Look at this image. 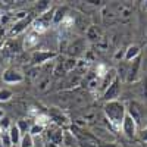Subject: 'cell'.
<instances>
[{
    "label": "cell",
    "mask_w": 147,
    "mask_h": 147,
    "mask_svg": "<svg viewBox=\"0 0 147 147\" xmlns=\"http://www.w3.org/2000/svg\"><path fill=\"white\" fill-rule=\"evenodd\" d=\"M3 118H5V112H3L2 109H0V119H3Z\"/></svg>",
    "instance_id": "30"
},
{
    "label": "cell",
    "mask_w": 147,
    "mask_h": 147,
    "mask_svg": "<svg viewBox=\"0 0 147 147\" xmlns=\"http://www.w3.org/2000/svg\"><path fill=\"white\" fill-rule=\"evenodd\" d=\"M87 37L90 40H93V41H99L100 40V31L97 30V27H90L88 28V31H87Z\"/></svg>",
    "instance_id": "17"
},
{
    "label": "cell",
    "mask_w": 147,
    "mask_h": 147,
    "mask_svg": "<svg viewBox=\"0 0 147 147\" xmlns=\"http://www.w3.org/2000/svg\"><path fill=\"white\" fill-rule=\"evenodd\" d=\"M12 125H10V119L9 118H3V119H0V131H9V128H10Z\"/></svg>",
    "instance_id": "24"
},
{
    "label": "cell",
    "mask_w": 147,
    "mask_h": 147,
    "mask_svg": "<svg viewBox=\"0 0 147 147\" xmlns=\"http://www.w3.org/2000/svg\"><path fill=\"white\" fill-rule=\"evenodd\" d=\"M121 94V81L118 80V77L113 80V82L109 85V87L105 90V94H103V99L107 102H113V100H118V97Z\"/></svg>",
    "instance_id": "2"
},
{
    "label": "cell",
    "mask_w": 147,
    "mask_h": 147,
    "mask_svg": "<svg viewBox=\"0 0 147 147\" xmlns=\"http://www.w3.org/2000/svg\"><path fill=\"white\" fill-rule=\"evenodd\" d=\"M0 143L3 147H12V140L7 131H0Z\"/></svg>",
    "instance_id": "18"
},
{
    "label": "cell",
    "mask_w": 147,
    "mask_h": 147,
    "mask_svg": "<svg viewBox=\"0 0 147 147\" xmlns=\"http://www.w3.org/2000/svg\"><path fill=\"white\" fill-rule=\"evenodd\" d=\"M7 132H9V137H10V140H12V144H19V143H21L22 134H21L18 125H12Z\"/></svg>",
    "instance_id": "13"
},
{
    "label": "cell",
    "mask_w": 147,
    "mask_h": 147,
    "mask_svg": "<svg viewBox=\"0 0 147 147\" xmlns=\"http://www.w3.org/2000/svg\"><path fill=\"white\" fill-rule=\"evenodd\" d=\"M19 147H32V136H31L30 132L22 134V137H21V143H19Z\"/></svg>",
    "instance_id": "15"
},
{
    "label": "cell",
    "mask_w": 147,
    "mask_h": 147,
    "mask_svg": "<svg viewBox=\"0 0 147 147\" xmlns=\"http://www.w3.org/2000/svg\"><path fill=\"white\" fill-rule=\"evenodd\" d=\"M131 13H132V9H131L129 5H119L118 6V15L119 16L128 18V16H131Z\"/></svg>",
    "instance_id": "16"
},
{
    "label": "cell",
    "mask_w": 147,
    "mask_h": 147,
    "mask_svg": "<svg viewBox=\"0 0 147 147\" xmlns=\"http://www.w3.org/2000/svg\"><path fill=\"white\" fill-rule=\"evenodd\" d=\"M31 22V18L30 16H27V18H24V19H21V21H18V22H15V25H13V28H12L10 31H9V35H18L24 28H25L28 24Z\"/></svg>",
    "instance_id": "9"
},
{
    "label": "cell",
    "mask_w": 147,
    "mask_h": 147,
    "mask_svg": "<svg viewBox=\"0 0 147 147\" xmlns=\"http://www.w3.org/2000/svg\"><path fill=\"white\" fill-rule=\"evenodd\" d=\"M50 116H49V115H41V113H38V115H37L35 116V124H38V125H43V127H49V125H50Z\"/></svg>",
    "instance_id": "14"
},
{
    "label": "cell",
    "mask_w": 147,
    "mask_h": 147,
    "mask_svg": "<svg viewBox=\"0 0 147 147\" xmlns=\"http://www.w3.org/2000/svg\"><path fill=\"white\" fill-rule=\"evenodd\" d=\"M44 129H46V127H43V125L32 124V127H31V129H30V134H31L32 137H35V136H41V134L44 132Z\"/></svg>",
    "instance_id": "20"
},
{
    "label": "cell",
    "mask_w": 147,
    "mask_h": 147,
    "mask_svg": "<svg viewBox=\"0 0 147 147\" xmlns=\"http://www.w3.org/2000/svg\"><path fill=\"white\" fill-rule=\"evenodd\" d=\"M10 97H12L10 90H0V102H7Z\"/></svg>",
    "instance_id": "26"
},
{
    "label": "cell",
    "mask_w": 147,
    "mask_h": 147,
    "mask_svg": "<svg viewBox=\"0 0 147 147\" xmlns=\"http://www.w3.org/2000/svg\"><path fill=\"white\" fill-rule=\"evenodd\" d=\"M81 46H82V44H81L80 41H78V43H75V46L72 44V46L69 47V52H71V55H74V56L80 55V53L82 52V47H81Z\"/></svg>",
    "instance_id": "23"
},
{
    "label": "cell",
    "mask_w": 147,
    "mask_h": 147,
    "mask_svg": "<svg viewBox=\"0 0 147 147\" xmlns=\"http://www.w3.org/2000/svg\"><path fill=\"white\" fill-rule=\"evenodd\" d=\"M47 136H49V140H50L53 144H56V146L63 144V136H65V132L62 131V128H59L57 125H55L52 128L49 127Z\"/></svg>",
    "instance_id": "5"
},
{
    "label": "cell",
    "mask_w": 147,
    "mask_h": 147,
    "mask_svg": "<svg viewBox=\"0 0 147 147\" xmlns=\"http://www.w3.org/2000/svg\"><path fill=\"white\" fill-rule=\"evenodd\" d=\"M138 56H140V47L136 46V44H132V46H129V47L127 49L124 59L127 60V62H131V60H134V59L138 57Z\"/></svg>",
    "instance_id": "12"
},
{
    "label": "cell",
    "mask_w": 147,
    "mask_h": 147,
    "mask_svg": "<svg viewBox=\"0 0 147 147\" xmlns=\"http://www.w3.org/2000/svg\"><path fill=\"white\" fill-rule=\"evenodd\" d=\"M74 18L71 16V15H65V18L62 19V22H60V25L62 27H65V28H71V27H74Z\"/></svg>",
    "instance_id": "22"
},
{
    "label": "cell",
    "mask_w": 147,
    "mask_h": 147,
    "mask_svg": "<svg viewBox=\"0 0 147 147\" xmlns=\"http://www.w3.org/2000/svg\"><path fill=\"white\" fill-rule=\"evenodd\" d=\"M55 55L50 53V52H37L34 56H32V63L38 65V63H43V62H47L50 57H53Z\"/></svg>",
    "instance_id": "11"
},
{
    "label": "cell",
    "mask_w": 147,
    "mask_h": 147,
    "mask_svg": "<svg viewBox=\"0 0 147 147\" xmlns=\"http://www.w3.org/2000/svg\"><path fill=\"white\" fill-rule=\"evenodd\" d=\"M103 147H118V146H116L115 143H107V144H105Z\"/></svg>",
    "instance_id": "29"
},
{
    "label": "cell",
    "mask_w": 147,
    "mask_h": 147,
    "mask_svg": "<svg viewBox=\"0 0 147 147\" xmlns=\"http://www.w3.org/2000/svg\"><path fill=\"white\" fill-rule=\"evenodd\" d=\"M2 80H3L6 84H19V82L24 81V77H22V74H19V72L15 71V69H7V71L3 72Z\"/></svg>",
    "instance_id": "6"
},
{
    "label": "cell",
    "mask_w": 147,
    "mask_h": 147,
    "mask_svg": "<svg viewBox=\"0 0 147 147\" xmlns=\"http://www.w3.org/2000/svg\"><path fill=\"white\" fill-rule=\"evenodd\" d=\"M137 124H136V121H134L129 115L125 116L124 119V124H122V131H124V134L128 137V138H134L137 136Z\"/></svg>",
    "instance_id": "4"
},
{
    "label": "cell",
    "mask_w": 147,
    "mask_h": 147,
    "mask_svg": "<svg viewBox=\"0 0 147 147\" xmlns=\"http://www.w3.org/2000/svg\"><path fill=\"white\" fill-rule=\"evenodd\" d=\"M75 65H77L75 59H66L65 62H63V68H65V71H68V72L75 68Z\"/></svg>",
    "instance_id": "25"
},
{
    "label": "cell",
    "mask_w": 147,
    "mask_h": 147,
    "mask_svg": "<svg viewBox=\"0 0 147 147\" xmlns=\"http://www.w3.org/2000/svg\"><path fill=\"white\" fill-rule=\"evenodd\" d=\"M32 147H47L43 136H35L32 137Z\"/></svg>",
    "instance_id": "21"
},
{
    "label": "cell",
    "mask_w": 147,
    "mask_h": 147,
    "mask_svg": "<svg viewBox=\"0 0 147 147\" xmlns=\"http://www.w3.org/2000/svg\"><path fill=\"white\" fill-rule=\"evenodd\" d=\"M127 115H129L136 124L138 125L140 122L143 121V107L138 102H129L128 103V107H127Z\"/></svg>",
    "instance_id": "3"
},
{
    "label": "cell",
    "mask_w": 147,
    "mask_h": 147,
    "mask_svg": "<svg viewBox=\"0 0 147 147\" xmlns=\"http://www.w3.org/2000/svg\"><path fill=\"white\" fill-rule=\"evenodd\" d=\"M105 115L109 121V124L112 125L115 129L122 128L124 119L127 116V107L124 103H121L119 100H113V102H107L103 107Z\"/></svg>",
    "instance_id": "1"
},
{
    "label": "cell",
    "mask_w": 147,
    "mask_h": 147,
    "mask_svg": "<svg viewBox=\"0 0 147 147\" xmlns=\"http://www.w3.org/2000/svg\"><path fill=\"white\" fill-rule=\"evenodd\" d=\"M144 7H146V9H147V2H144Z\"/></svg>",
    "instance_id": "31"
},
{
    "label": "cell",
    "mask_w": 147,
    "mask_h": 147,
    "mask_svg": "<svg viewBox=\"0 0 147 147\" xmlns=\"http://www.w3.org/2000/svg\"><path fill=\"white\" fill-rule=\"evenodd\" d=\"M50 119L56 122L57 127L68 122V118L62 113V110H59V109H56V107H52V109H50Z\"/></svg>",
    "instance_id": "8"
},
{
    "label": "cell",
    "mask_w": 147,
    "mask_h": 147,
    "mask_svg": "<svg viewBox=\"0 0 147 147\" xmlns=\"http://www.w3.org/2000/svg\"><path fill=\"white\" fill-rule=\"evenodd\" d=\"M18 128H19V131H21V134H25V132H30V129H31V127H32V124L30 121H19L18 122Z\"/></svg>",
    "instance_id": "19"
},
{
    "label": "cell",
    "mask_w": 147,
    "mask_h": 147,
    "mask_svg": "<svg viewBox=\"0 0 147 147\" xmlns=\"http://www.w3.org/2000/svg\"><path fill=\"white\" fill-rule=\"evenodd\" d=\"M140 137H141V140H143V141H146V143H147V127H146V128L141 131Z\"/></svg>",
    "instance_id": "27"
},
{
    "label": "cell",
    "mask_w": 147,
    "mask_h": 147,
    "mask_svg": "<svg viewBox=\"0 0 147 147\" xmlns=\"http://www.w3.org/2000/svg\"><path fill=\"white\" fill-rule=\"evenodd\" d=\"M143 94H144V97L147 99V77L144 78V85H143Z\"/></svg>",
    "instance_id": "28"
},
{
    "label": "cell",
    "mask_w": 147,
    "mask_h": 147,
    "mask_svg": "<svg viewBox=\"0 0 147 147\" xmlns=\"http://www.w3.org/2000/svg\"><path fill=\"white\" fill-rule=\"evenodd\" d=\"M140 66H141V57H140V56L136 57L134 60H131V65L128 66V75H127V81H128V82H132V81L137 80Z\"/></svg>",
    "instance_id": "7"
},
{
    "label": "cell",
    "mask_w": 147,
    "mask_h": 147,
    "mask_svg": "<svg viewBox=\"0 0 147 147\" xmlns=\"http://www.w3.org/2000/svg\"><path fill=\"white\" fill-rule=\"evenodd\" d=\"M37 44H38V34L31 31L27 37H25V40H24V49L25 50H30V49L35 47Z\"/></svg>",
    "instance_id": "10"
}]
</instances>
